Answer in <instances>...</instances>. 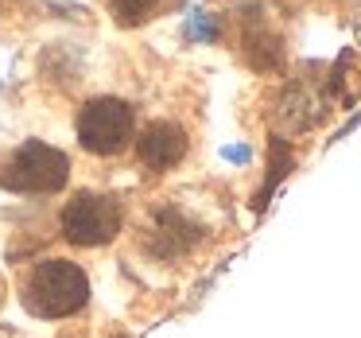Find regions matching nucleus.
<instances>
[{
  "mask_svg": "<svg viewBox=\"0 0 361 338\" xmlns=\"http://www.w3.org/2000/svg\"><path fill=\"white\" fill-rule=\"evenodd\" d=\"M121 222H125V210L113 195L82 191L63 210V237L71 245H82V249H102L121 234Z\"/></svg>",
  "mask_w": 361,
  "mask_h": 338,
  "instance_id": "obj_3",
  "label": "nucleus"
},
{
  "mask_svg": "<svg viewBox=\"0 0 361 338\" xmlns=\"http://www.w3.org/2000/svg\"><path fill=\"white\" fill-rule=\"evenodd\" d=\"M319 117H322V105L299 86L288 90V94L280 97V105H276V121H280L288 133H303V128H311Z\"/></svg>",
  "mask_w": 361,
  "mask_h": 338,
  "instance_id": "obj_6",
  "label": "nucleus"
},
{
  "mask_svg": "<svg viewBox=\"0 0 361 338\" xmlns=\"http://www.w3.org/2000/svg\"><path fill=\"white\" fill-rule=\"evenodd\" d=\"M159 0H109V8H113V20H117L121 28H140L144 20L156 12Z\"/></svg>",
  "mask_w": 361,
  "mask_h": 338,
  "instance_id": "obj_7",
  "label": "nucleus"
},
{
  "mask_svg": "<svg viewBox=\"0 0 361 338\" xmlns=\"http://www.w3.org/2000/svg\"><path fill=\"white\" fill-rule=\"evenodd\" d=\"M187 156V133L171 121H156V125L144 128L140 136V159L152 167V171H167L179 159Z\"/></svg>",
  "mask_w": 361,
  "mask_h": 338,
  "instance_id": "obj_5",
  "label": "nucleus"
},
{
  "mask_svg": "<svg viewBox=\"0 0 361 338\" xmlns=\"http://www.w3.org/2000/svg\"><path fill=\"white\" fill-rule=\"evenodd\" d=\"M24 303L39 319H66L90 303V280L74 260H39L24 288Z\"/></svg>",
  "mask_w": 361,
  "mask_h": 338,
  "instance_id": "obj_1",
  "label": "nucleus"
},
{
  "mask_svg": "<svg viewBox=\"0 0 361 338\" xmlns=\"http://www.w3.org/2000/svg\"><path fill=\"white\" fill-rule=\"evenodd\" d=\"M71 179L66 152L51 148L43 140H27L0 164V187L16 195H55Z\"/></svg>",
  "mask_w": 361,
  "mask_h": 338,
  "instance_id": "obj_2",
  "label": "nucleus"
},
{
  "mask_svg": "<svg viewBox=\"0 0 361 338\" xmlns=\"http://www.w3.org/2000/svg\"><path fill=\"white\" fill-rule=\"evenodd\" d=\"M133 140V105L121 97H94L78 113V144L94 156H117Z\"/></svg>",
  "mask_w": 361,
  "mask_h": 338,
  "instance_id": "obj_4",
  "label": "nucleus"
}]
</instances>
